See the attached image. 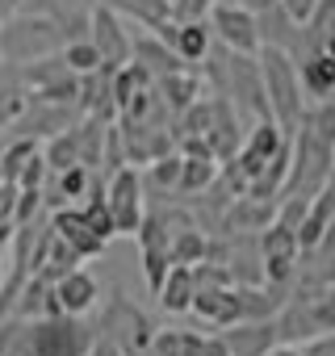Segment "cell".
<instances>
[{"instance_id":"6da1fadb","label":"cell","mask_w":335,"mask_h":356,"mask_svg":"<svg viewBox=\"0 0 335 356\" xmlns=\"http://www.w3.org/2000/svg\"><path fill=\"white\" fill-rule=\"evenodd\" d=\"M260 80H264V97H268V113L285 134H297L306 122V105H302V76H297V59L281 47H264L260 51Z\"/></svg>"},{"instance_id":"7a4b0ae2","label":"cell","mask_w":335,"mask_h":356,"mask_svg":"<svg viewBox=\"0 0 335 356\" xmlns=\"http://www.w3.org/2000/svg\"><path fill=\"white\" fill-rule=\"evenodd\" d=\"M59 26L51 17H17L9 26H0V59L9 63H30L34 55H51L59 47Z\"/></svg>"},{"instance_id":"3957f363","label":"cell","mask_w":335,"mask_h":356,"mask_svg":"<svg viewBox=\"0 0 335 356\" xmlns=\"http://www.w3.org/2000/svg\"><path fill=\"white\" fill-rule=\"evenodd\" d=\"M34 356H88L92 327L80 323V314H47L34 318Z\"/></svg>"},{"instance_id":"277c9868","label":"cell","mask_w":335,"mask_h":356,"mask_svg":"<svg viewBox=\"0 0 335 356\" xmlns=\"http://www.w3.org/2000/svg\"><path fill=\"white\" fill-rule=\"evenodd\" d=\"M105 206L113 218V235H134L142 222V176L138 168L122 163L109 172V185H105Z\"/></svg>"},{"instance_id":"5b68a950","label":"cell","mask_w":335,"mask_h":356,"mask_svg":"<svg viewBox=\"0 0 335 356\" xmlns=\"http://www.w3.org/2000/svg\"><path fill=\"white\" fill-rule=\"evenodd\" d=\"M210 34H218V42L227 51H239V55H256L260 51L256 13L243 9V5H210Z\"/></svg>"},{"instance_id":"8992f818","label":"cell","mask_w":335,"mask_h":356,"mask_svg":"<svg viewBox=\"0 0 335 356\" xmlns=\"http://www.w3.org/2000/svg\"><path fill=\"white\" fill-rule=\"evenodd\" d=\"M297 235H293V227H285V222H268L264 227V235H260V268H264V281L268 285H285L289 277H293V264H297Z\"/></svg>"},{"instance_id":"52a82bcc","label":"cell","mask_w":335,"mask_h":356,"mask_svg":"<svg viewBox=\"0 0 335 356\" xmlns=\"http://www.w3.org/2000/svg\"><path fill=\"white\" fill-rule=\"evenodd\" d=\"M88 42L97 47V55H101V67H122L126 59H130V34L122 30V17H117V9H109V5H101L92 17H88Z\"/></svg>"},{"instance_id":"ba28073f","label":"cell","mask_w":335,"mask_h":356,"mask_svg":"<svg viewBox=\"0 0 335 356\" xmlns=\"http://www.w3.org/2000/svg\"><path fill=\"white\" fill-rule=\"evenodd\" d=\"M97 302H101V285H97L92 273L72 268V273H63L55 281V306H59V314H88Z\"/></svg>"},{"instance_id":"9c48e42d","label":"cell","mask_w":335,"mask_h":356,"mask_svg":"<svg viewBox=\"0 0 335 356\" xmlns=\"http://www.w3.org/2000/svg\"><path fill=\"white\" fill-rule=\"evenodd\" d=\"M222 343L231 356H264L277 343V323L272 318H239V323H231Z\"/></svg>"},{"instance_id":"30bf717a","label":"cell","mask_w":335,"mask_h":356,"mask_svg":"<svg viewBox=\"0 0 335 356\" xmlns=\"http://www.w3.org/2000/svg\"><path fill=\"white\" fill-rule=\"evenodd\" d=\"M51 231L84 260V256H101L105 252V239L101 235H92V227L84 222V214L80 210H72V206H59L55 210V218H51Z\"/></svg>"},{"instance_id":"8fae6325","label":"cell","mask_w":335,"mask_h":356,"mask_svg":"<svg viewBox=\"0 0 335 356\" xmlns=\"http://www.w3.org/2000/svg\"><path fill=\"white\" fill-rule=\"evenodd\" d=\"M331 218H335V176L331 181L306 202V214H302V222H297V248H318V239H322V231L331 227Z\"/></svg>"},{"instance_id":"7c38bea8","label":"cell","mask_w":335,"mask_h":356,"mask_svg":"<svg viewBox=\"0 0 335 356\" xmlns=\"http://www.w3.org/2000/svg\"><path fill=\"white\" fill-rule=\"evenodd\" d=\"M189 310H197V314H202L206 323H214V327H231V323H239V298H235V285H197Z\"/></svg>"},{"instance_id":"4fadbf2b","label":"cell","mask_w":335,"mask_h":356,"mask_svg":"<svg viewBox=\"0 0 335 356\" xmlns=\"http://www.w3.org/2000/svg\"><path fill=\"white\" fill-rule=\"evenodd\" d=\"M130 59L134 63H142L151 76H168V72H189V63L168 47L163 38H155V34H147V38H134L130 42Z\"/></svg>"},{"instance_id":"5bb4252c","label":"cell","mask_w":335,"mask_h":356,"mask_svg":"<svg viewBox=\"0 0 335 356\" xmlns=\"http://www.w3.org/2000/svg\"><path fill=\"white\" fill-rule=\"evenodd\" d=\"M193 293H197V281H193V264H177L172 260V268H168V277H163V285H159V306L168 310V314H185L189 306H193Z\"/></svg>"},{"instance_id":"9a60e30c","label":"cell","mask_w":335,"mask_h":356,"mask_svg":"<svg viewBox=\"0 0 335 356\" xmlns=\"http://www.w3.org/2000/svg\"><path fill=\"white\" fill-rule=\"evenodd\" d=\"M272 218H277V202H260V197L239 193V197H235V206L227 210V231H231V235H243V231H264Z\"/></svg>"},{"instance_id":"2e32d148","label":"cell","mask_w":335,"mask_h":356,"mask_svg":"<svg viewBox=\"0 0 335 356\" xmlns=\"http://www.w3.org/2000/svg\"><path fill=\"white\" fill-rule=\"evenodd\" d=\"M197 92H202V84H197L193 72H168V76H155V97L163 101L168 113L189 109V105L197 101Z\"/></svg>"},{"instance_id":"e0dca14e","label":"cell","mask_w":335,"mask_h":356,"mask_svg":"<svg viewBox=\"0 0 335 356\" xmlns=\"http://www.w3.org/2000/svg\"><path fill=\"white\" fill-rule=\"evenodd\" d=\"M172 51L185 59V63H202L210 59V22L197 17V22H177V34H172Z\"/></svg>"},{"instance_id":"ac0fdd59","label":"cell","mask_w":335,"mask_h":356,"mask_svg":"<svg viewBox=\"0 0 335 356\" xmlns=\"http://www.w3.org/2000/svg\"><path fill=\"white\" fill-rule=\"evenodd\" d=\"M13 314H22V318H47V314H59V306H55V285L42 281V277H26L17 302H13Z\"/></svg>"},{"instance_id":"d6986e66","label":"cell","mask_w":335,"mask_h":356,"mask_svg":"<svg viewBox=\"0 0 335 356\" xmlns=\"http://www.w3.org/2000/svg\"><path fill=\"white\" fill-rule=\"evenodd\" d=\"M30 105V88L22 80V67H0V126H13L22 109Z\"/></svg>"},{"instance_id":"ffe728a7","label":"cell","mask_w":335,"mask_h":356,"mask_svg":"<svg viewBox=\"0 0 335 356\" xmlns=\"http://www.w3.org/2000/svg\"><path fill=\"white\" fill-rule=\"evenodd\" d=\"M297 76H302V88H306L310 97L335 92V55H327V51L306 55V59L297 63Z\"/></svg>"},{"instance_id":"44dd1931","label":"cell","mask_w":335,"mask_h":356,"mask_svg":"<svg viewBox=\"0 0 335 356\" xmlns=\"http://www.w3.org/2000/svg\"><path fill=\"white\" fill-rule=\"evenodd\" d=\"M218 159L214 155H181V193H206L218 181Z\"/></svg>"},{"instance_id":"7402d4cb","label":"cell","mask_w":335,"mask_h":356,"mask_svg":"<svg viewBox=\"0 0 335 356\" xmlns=\"http://www.w3.org/2000/svg\"><path fill=\"white\" fill-rule=\"evenodd\" d=\"M235 298H239V318H277V310L285 306V298L260 285H235Z\"/></svg>"},{"instance_id":"603a6c76","label":"cell","mask_w":335,"mask_h":356,"mask_svg":"<svg viewBox=\"0 0 335 356\" xmlns=\"http://www.w3.org/2000/svg\"><path fill=\"white\" fill-rule=\"evenodd\" d=\"M109 9H126L134 22H142L147 30H155L159 22L172 17V0H109Z\"/></svg>"},{"instance_id":"cb8c5ba5","label":"cell","mask_w":335,"mask_h":356,"mask_svg":"<svg viewBox=\"0 0 335 356\" xmlns=\"http://www.w3.org/2000/svg\"><path fill=\"white\" fill-rule=\"evenodd\" d=\"M172 260L177 264H197V260H206L210 256V243H206V235L197 231V227H181L177 235H172Z\"/></svg>"},{"instance_id":"d4e9b609","label":"cell","mask_w":335,"mask_h":356,"mask_svg":"<svg viewBox=\"0 0 335 356\" xmlns=\"http://www.w3.org/2000/svg\"><path fill=\"white\" fill-rule=\"evenodd\" d=\"M172 243H142V273H147V285L151 293H159L168 268H172V252H168Z\"/></svg>"},{"instance_id":"484cf974","label":"cell","mask_w":335,"mask_h":356,"mask_svg":"<svg viewBox=\"0 0 335 356\" xmlns=\"http://www.w3.org/2000/svg\"><path fill=\"white\" fill-rule=\"evenodd\" d=\"M181 185V155H159L151 159V176H147V185L142 189H177Z\"/></svg>"},{"instance_id":"4316f807","label":"cell","mask_w":335,"mask_h":356,"mask_svg":"<svg viewBox=\"0 0 335 356\" xmlns=\"http://www.w3.org/2000/svg\"><path fill=\"white\" fill-rule=\"evenodd\" d=\"M63 63H67L76 76H84V72H97V67H101V55H97V47H92L88 38H72V42L63 47Z\"/></svg>"},{"instance_id":"83f0119b","label":"cell","mask_w":335,"mask_h":356,"mask_svg":"<svg viewBox=\"0 0 335 356\" xmlns=\"http://www.w3.org/2000/svg\"><path fill=\"white\" fill-rule=\"evenodd\" d=\"M47 172H51V168H47L42 151H34V155L22 163V172H17V181H13V185H17V189H42V185H47Z\"/></svg>"},{"instance_id":"f1b7e54d","label":"cell","mask_w":335,"mask_h":356,"mask_svg":"<svg viewBox=\"0 0 335 356\" xmlns=\"http://www.w3.org/2000/svg\"><path fill=\"white\" fill-rule=\"evenodd\" d=\"M42 210V189H17V210H13V227L34 222Z\"/></svg>"},{"instance_id":"f546056e","label":"cell","mask_w":335,"mask_h":356,"mask_svg":"<svg viewBox=\"0 0 335 356\" xmlns=\"http://www.w3.org/2000/svg\"><path fill=\"white\" fill-rule=\"evenodd\" d=\"M306 310H310V323H314L318 335L335 331V293H331V298H314V302H306Z\"/></svg>"},{"instance_id":"4dcf8cb0","label":"cell","mask_w":335,"mask_h":356,"mask_svg":"<svg viewBox=\"0 0 335 356\" xmlns=\"http://www.w3.org/2000/svg\"><path fill=\"white\" fill-rule=\"evenodd\" d=\"M277 5L285 9V17H289L293 26H306V22H314V13H318L322 0H277Z\"/></svg>"},{"instance_id":"1f68e13d","label":"cell","mask_w":335,"mask_h":356,"mask_svg":"<svg viewBox=\"0 0 335 356\" xmlns=\"http://www.w3.org/2000/svg\"><path fill=\"white\" fill-rule=\"evenodd\" d=\"M13 210H17V185L0 181V222H13Z\"/></svg>"},{"instance_id":"d6a6232c","label":"cell","mask_w":335,"mask_h":356,"mask_svg":"<svg viewBox=\"0 0 335 356\" xmlns=\"http://www.w3.org/2000/svg\"><path fill=\"white\" fill-rule=\"evenodd\" d=\"M197 356H231V352H227L222 335H202V352Z\"/></svg>"},{"instance_id":"836d02e7","label":"cell","mask_w":335,"mask_h":356,"mask_svg":"<svg viewBox=\"0 0 335 356\" xmlns=\"http://www.w3.org/2000/svg\"><path fill=\"white\" fill-rule=\"evenodd\" d=\"M264 356H302V352H297L293 343H272V348H268Z\"/></svg>"},{"instance_id":"e575fe53","label":"cell","mask_w":335,"mask_h":356,"mask_svg":"<svg viewBox=\"0 0 335 356\" xmlns=\"http://www.w3.org/2000/svg\"><path fill=\"white\" fill-rule=\"evenodd\" d=\"M9 239H13V222H0V252L9 248Z\"/></svg>"},{"instance_id":"d590c367","label":"cell","mask_w":335,"mask_h":356,"mask_svg":"<svg viewBox=\"0 0 335 356\" xmlns=\"http://www.w3.org/2000/svg\"><path fill=\"white\" fill-rule=\"evenodd\" d=\"M0 181H5V176H0Z\"/></svg>"}]
</instances>
